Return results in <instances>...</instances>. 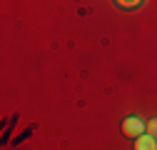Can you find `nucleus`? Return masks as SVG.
<instances>
[{"label": "nucleus", "instance_id": "nucleus-3", "mask_svg": "<svg viewBox=\"0 0 157 150\" xmlns=\"http://www.w3.org/2000/svg\"><path fill=\"white\" fill-rule=\"evenodd\" d=\"M115 3L120 5V8H137V5L142 3V0H115Z\"/></svg>", "mask_w": 157, "mask_h": 150}, {"label": "nucleus", "instance_id": "nucleus-4", "mask_svg": "<svg viewBox=\"0 0 157 150\" xmlns=\"http://www.w3.org/2000/svg\"><path fill=\"white\" fill-rule=\"evenodd\" d=\"M145 128H147V135H155L157 138V118H152L150 123H145Z\"/></svg>", "mask_w": 157, "mask_h": 150}, {"label": "nucleus", "instance_id": "nucleus-1", "mask_svg": "<svg viewBox=\"0 0 157 150\" xmlns=\"http://www.w3.org/2000/svg\"><path fill=\"white\" fill-rule=\"evenodd\" d=\"M145 123L137 118V115H130V118H125L122 120V135H127V138H140V135H145Z\"/></svg>", "mask_w": 157, "mask_h": 150}, {"label": "nucleus", "instance_id": "nucleus-2", "mask_svg": "<svg viewBox=\"0 0 157 150\" xmlns=\"http://www.w3.org/2000/svg\"><path fill=\"white\" fill-rule=\"evenodd\" d=\"M135 150H157V138L155 135H140V138H135Z\"/></svg>", "mask_w": 157, "mask_h": 150}]
</instances>
